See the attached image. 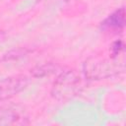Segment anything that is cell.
<instances>
[{
	"instance_id": "8",
	"label": "cell",
	"mask_w": 126,
	"mask_h": 126,
	"mask_svg": "<svg viewBox=\"0 0 126 126\" xmlns=\"http://www.w3.org/2000/svg\"><path fill=\"white\" fill-rule=\"evenodd\" d=\"M27 53L26 49H17V50H12L10 51L7 55H5V59L6 60H10V59H17L18 57H21L23 55H25Z\"/></svg>"
},
{
	"instance_id": "4",
	"label": "cell",
	"mask_w": 126,
	"mask_h": 126,
	"mask_svg": "<svg viewBox=\"0 0 126 126\" xmlns=\"http://www.w3.org/2000/svg\"><path fill=\"white\" fill-rule=\"evenodd\" d=\"M125 25V10L120 8L116 10L111 15H109L102 23L101 29L104 31H120L124 28Z\"/></svg>"
},
{
	"instance_id": "3",
	"label": "cell",
	"mask_w": 126,
	"mask_h": 126,
	"mask_svg": "<svg viewBox=\"0 0 126 126\" xmlns=\"http://www.w3.org/2000/svg\"><path fill=\"white\" fill-rule=\"evenodd\" d=\"M30 83L27 76H13L0 81V102L7 100L24 91Z\"/></svg>"
},
{
	"instance_id": "6",
	"label": "cell",
	"mask_w": 126,
	"mask_h": 126,
	"mask_svg": "<svg viewBox=\"0 0 126 126\" xmlns=\"http://www.w3.org/2000/svg\"><path fill=\"white\" fill-rule=\"evenodd\" d=\"M58 69V66L56 64H53V63H44V64H41V65H38L36 66L35 68L32 69V75L34 77H45V76H48L50 74H53L56 70Z\"/></svg>"
},
{
	"instance_id": "2",
	"label": "cell",
	"mask_w": 126,
	"mask_h": 126,
	"mask_svg": "<svg viewBox=\"0 0 126 126\" xmlns=\"http://www.w3.org/2000/svg\"><path fill=\"white\" fill-rule=\"evenodd\" d=\"M111 57L106 59L101 56H92L88 58L83 65V72L89 80H103L112 77L123 69V65H119Z\"/></svg>"
},
{
	"instance_id": "7",
	"label": "cell",
	"mask_w": 126,
	"mask_h": 126,
	"mask_svg": "<svg viewBox=\"0 0 126 126\" xmlns=\"http://www.w3.org/2000/svg\"><path fill=\"white\" fill-rule=\"evenodd\" d=\"M123 49H124V44L121 40H117L113 42L111 46V57L112 58L118 57V55H120V53L123 52Z\"/></svg>"
},
{
	"instance_id": "5",
	"label": "cell",
	"mask_w": 126,
	"mask_h": 126,
	"mask_svg": "<svg viewBox=\"0 0 126 126\" xmlns=\"http://www.w3.org/2000/svg\"><path fill=\"white\" fill-rule=\"evenodd\" d=\"M24 118L17 107H2L0 108V125H8L19 123Z\"/></svg>"
},
{
	"instance_id": "1",
	"label": "cell",
	"mask_w": 126,
	"mask_h": 126,
	"mask_svg": "<svg viewBox=\"0 0 126 126\" xmlns=\"http://www.w3.org/2000/svg\"><path fill=\"white\" fill-rule=\"evenodd\" d=\"M83 90V80L74 70L63 71L54 81L51 95L59 101H67L77 96Z\"/></svg>"
}]
</instances>
